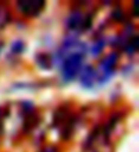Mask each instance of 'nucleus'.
Segmentation results:
<instances>
[{
    "label": "nucleus",
    "mask_w": 139,
    "mask_h": 152,
    "mask_svg": "<svg viewBox=\"0 0 139 152\" xmlns=\"http://www.w3.org/2000/svg\"><path fill=\"white\" fill-rule=\"evenodd\" d=\"M42 152H56V148L55 147H48V148H45Z\"/></svg>",
    "instance_id": "obj_11"
},
{
    "label": "nucleus",
    "mask_w": 139,
    "mask_h": 152,
    "mask_svg": "<svg viewBox=\"0 0 139 152\" xmlns=\"http://www.w3.org/2000/svg\"><path fill=\"white\" fill-rule=\"evenodd\" d=\"M116 62H117V53H115V52L109 53L108 56L101 62L100 70H101V73H102V77H101V80H100L101 82H104L105 80H108V78L113 74V69H115V66H116Z\"/></svg>",
    "instance_id": "obj_3"
},
{
    "label": "nucleus",
    "mask_w": 139,
    "mask_h": 152,
    "mask_svg": "<svg viewBox=\"0 0 139 152\" xmlns=\"http://www.w3.org/2000/svg\"><path fill=\"white\" fill-rule=\"evenodd\" d=\"M112 17H113V19L122 21V19H123V12H122V10H120V8H119V10H115L113 12H112Z\"/></svg>",
    "instance_id": "obj_9"
},
{
    "label": "nucleus",
    "mask_w": 139,
    "mask_h": 152,
    "mask_svg": "<svg viewBox=\"0 0 139 152\" xmlns=\"http://www.w3.org/2000/svg\"><path fill=\"white\" fill-rule=\"evenodd\" d=\"M138 50V37H132L131 40H128V45H127V52L128 53H134Z\"/></svg>",
    "instance_id": "obj_6"
},
{
    "label": "nucleus",
    "mask_w": 139,
    "mask_h": 152,
    "mask_svg": "<svg viewBox=\"0 0 139 152\" xmlns=\"http://www.w3.org/2000/svg\"><path fill=\"white\" fill-rule=\"evenodd\" d=\"M104 45H105V40H104V39L98 40V41L93 45V48H91V53H93V55H98V53H100L101 51H102Z\"/></svg>",
    "instance_id": "obj_7"
},
{
    "label": "nucleus",
    "mask_w": 139,
    "mask_h": 152,
    "mask_svg": "<svg viewBox=\"0 0 139 152\" xmlns=\"http://www.w3.org/2000/svg\"><path fill=\"white\" fill-rule=\"evenodd\" d=\"M82 21H83V14L80 11H74L72 14L68 17V19H67V26L71 30H75V29L80 28Z\"/></svg>",
    "instance_id": "obj_5"
},
{
    "label": "nucleus",
    "mask_w": 139,
    "mask_h": 152,
    "mask_svg": "<svg viewBox=\"0 0 139 152\" xmlns=\"http://www.w3.org/2000/svg\"><path fill=\"white\" fill-rule=\"evenodd\" d=\"M82 60H83V52H74L64 59L62 67V77L66 82L72 81L77 77L78 71L82 66Z\"/></svg>",
    "instance_id": "obj_1"
},
{
    "label": "nucleus",
    "mask_w": 139,
    "mask_h": 152,
    "mask_svg": "<svg viewBox=\"0 0 139 152\" xmlns=\"http://www.w3.org/2000/svg\"><path fill=\"white\" fill-rule=\"evenodd\" d=\"M138 4L139 1H134V15L135 17H138Z\"/></svg>",
    "instance_id": "obj_10"
},
{
    "label": "nucleus",
    "mask_w": 139,
    "mask_h": 152,
    "mask_svg": "<svg viewBox=\"0 0 139 152\" xmlns=\"http://www.w3.org/2000/svg\"><path fill=\"white\" fill-rule=\"evenodd\" d=\"M11 50H12V52H15V53L22 52V50H23V42L22 41H15L14 44H12V47H11Z\"/></svg>",
    "instance_id": "obj_8"
},
{
    "label": "nucleus",
    "mask_w": 139,
    "mask_h": 152,
    "mask_svg": "<svg viewBox=\"0 0 139 152\" xmlns=\"http://www.w3.org/2000/svg\"><path fill=\"white\" fill-rule=\"evenodd\" d=\"M45 7V1L42 0H21L18 1V8L28 17L38 15Z\"/></svg>",
    "instance_id": "obj_2"
},
{
    "label": "nucleus",
    "mask_w": 139,
    "mask_h": 152,
    "mask_svg": "<svg viewBox=\"0 0 139 152\" xmlns=\"http://www.w3.org/2000/svg\"><path fill=\"white\" fill-rule=\"evenodd\" d=\"M96 82V70H94L91 66H86L82 71V75H80V84L83 88H91Z\"/></svg>",
    "instance_id": "obj_4"
}]
</instances>
